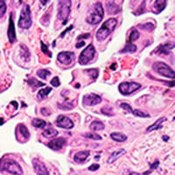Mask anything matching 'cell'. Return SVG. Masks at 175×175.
<instances>
[{
	"label": "cell",
	"instance_id": "6da1fadb",
	"mask_svg": "<svg viewBox=\"0 0 175 175\" xmlns=\"http://www.w3.org/2000/svg\"><path fill=\"white\" fill-rule=\"evenodd\" d=\"M104 11L102 3L96 2L89 10L87 18H86V21L87 23L92 25H97L104 19Z\"/></svg>",
	"mask_w": 175,
	"mask_h": 175
},
{
	"label": "cell",
	"instance_id": "7a4b0ae2",
	"mask_svg": "<svg viewBox=\"0 0 175 175\" xmlns=\"http://www.w3.org/2000/svg\"><path fill=\"white\" fill-rule=\"evenodd\" d=\"M117 25V20L114 18H110V19H109L106 21H104L102 25V26L96 32L95 37H96L97 40H99V41L105 40L109 37V35L115 30Z\"/></svg>",
	"mask_w": 175,
	"mask_h": 175
},
{
	"label": "cell",
	"instance_id": "3957f363",
	"mask_svg": "<svg viewBox=\"0 0 175 175\" xmlns=\"http://www.w3.org/2000/svg\"><path fill=\"white\" fill-rule=\"evenodd\" d=\"M32 16H31V9L28 4H25L20 12V17L19 19L18 25L22 29H29L32 26Z\"/></svg>",
	"mask_w": 175,
	"mask_h": 175
},
{
	"label": "cell",
	"instance_id": "277c9868",
	"mask_svg": "<svg viewBox=\"0 0 175 175\" xmlns=\"http://www.w3.org/2000/svg\"><path fill=\"white\" fill-rule=\"evenodd\" d=\"M152 69L166 78H170V79L174 78L175 73L174 69H172L167 64H165L164 62H161V61L155 62L152 65Z\"/></svg>",
	"mask_w": 175,
	"mask_h": 175
},
{
	"label": "cell",
	"instance_id": "5b68a950",
	"mask_svg": "<svg viewBox=\"0 0 175 175\" xmlns=\"http://www.w3.org/2000/svg\"><path fill=\"white\" fill-rule=\"evenodd\" d=\"M2 169L13 175H23L20 165L13 159H6L2 163Z\"/></svg>",
	"mask_w": 175,
	"mask_h": 175
},
{
	"label": "cell",
	"instance_id": "8992f818",
	"mask_svg": "<svg viewBox=\"0 0 175 175\" xmlns=\"http://www.w3.org/2000/svg\"><path fill=\"white\" fill-rule=\"evenodd\" d=\"M71 10V1L69 0H62L59 2L58 19L61 21H64L63 25L66 24V21L69 18Z\"/></svg>",
	"mask_w": 175,
	"mask_h": 175
},
{
	"label": "cell",
	"instance_id": "52a82bcc",
	"mask_svg": "<svg viewBox=\"0 0 175 175\" xmlns=\"http://www.w3.org/2000/svg\"><path fill=\"white\" fill-rule=\"evenodd\" d=\"M95 54V48L94 47L92 44L89 45L86 47L79 56V63L81 65H86L90 60H92Z\"/></svg>",
	"mask_w": 175,
	"mask_h": 175
},
{
	"label": "cell",
	"instance_id": "ba28073f",
	"mask_svg": "<svg viewBox=\"0 0 175 175\" xmlns=\"http://www.w3.org/2000/svg\"><path fill=\"white\" fill-rule=\"evenodd\" d=\"M141 88V84L138 82H122L118 86V89L120 93L124 95H128L133 92L139 90Z\"/></svg>",
	"mask_w": 175,
	"mask_h": 175
},
{
	"label": "cell",
	"instance_id": "9c48e42d",
	"mask_svg": "<svg viewBox=\"0 0 175 175\" xmlns=\"http://www.w3.org/2000/svg\"><path fill=\"white\" fill-rule=\"evenodd\" d=\"M102 103V98L96 94H88L82 98V104L85 106H95Z\"/></svg>",
	"mask_w": 175,
	"mask_h": 175
},
{
	"label": "cell",
	"instance_id": "30bf717a",
	"mask_svg": "<svg viewBox=\"0 0 175 175\" xmlns=\"http://www.w3.org/2000/svg\"><path fill=\"white\" fill-rule=\"evenodd\" d=\"M74 54L73 52H60L57 56V60L60 64L69 66L74 60Z\"/></svg>",
	"mask_w": 175,
	"mask_h": 175
},
{
	"label": "cell",
	"instance_id": "8fae6325",
	"mask_svg": "<svg viewBox=\"0 0 175 175\" xmlns=\"http://www.w3.org/2000/svg\"><path fill=\"white\" fill-rule=\"evenodd\" d=\"M56 124L59 127L62 129H66V130H70V129L74 128V122L70 119L69 117H66L64 115H60L57 117L56 120Z\"/></svg>",
	"mask_w": 175,
	"mask_h": 175
},
{
	"label": "cell",
	"instance_id": "7c38bea8",
	"mask_svg": "<svg viewBox=\"0 0 175 175\" xmlns=\"http://www.w3.org/2000/svg\"><path fill=\"white\" fill-rule=\"evenodd\" d=\"M33 166L34 169V172L38 175H49V172L47 170L46 165L39 160L38 159H33Z\"/></svg>",
	"mask_w": 175,
	"mask_h": 175
},
{
	"label": "cell",
	"instance_id": "4fadbf2b",
	"mask_svg": "<svg viewBox=\"0 0 175 175\" xmlns=\"http://www.w3.org/2000/svg\"><path fill=\"white\" fill-rule=\"evenodd\" d=\"M66 143H67V140L64 138H59V139L51 140L47 144V146L54 151H59L66 144Z\"/></svg>",
	"mask_w": 175,
	"mask_h": 175
},
{
	"label": "cell",
	"instance_id": "5bb4252c",
	"mask_svg": "<svg viewBox=\"0 0 175 175\" xmlns=\"http://www.w3.org/2000/svg\"><path fill=\"white\" fill-rule=\"evenodd\" d=\"M8 39L10 43L13 44L16 40H17V36H16V32H15V26H14V22H13V19H12V15L11 14L10 16V20H9V28H8Z\"/></svg>",
	"mask_w": 175,
	"mask_h": 175
},
{
	"label": "cell",
	"instance_id": "9a60e30c",
	"mask_svg": "<svg viewBox=\"0 0 175 175\" xmlns=\"http://www.w3.org/2000/svg\"><path fill=\"white\" fill-rule=\"evenodd\" d=\"M125 152H126V151H125L124 149H118L117 151L113 152L111 153V155L109 157V159H108V160H107V163L108 164L114 163L115 161H117L120 157H122L123 155H124Z\"/></svg>",
	"mask_w": 175,
	"mask_h": 175
},
{
	"label": "cell",
	"instance_id": "2e32d148",
	"mask_svg": "<svg viewBox=\"0 0 175 175\" xmlns=\"http://www.w3.org/2000/svg\"><path fill=\"white\" fill-rule=\"evenodd\" d=\"M166 5V1L165 0H156L152 5V12L159 14L163 11L165 8Z\"/></svg>",
	"mask_w": 175,
	"mask_h": 175
},
{
	"label": "cell",
	"instance_id": "e0dca14e",
	"mask_svg": "<svg viewBox=\"0 0 175 175\" xmlns=\"http://www.w3.org/2000/svg\"><path fill=\"white\" fill-rule=\"evenodd\" d=\"M106 4H107V12L109 15H115L121 12V8L113 1L107 2Z\"/></svg>",
	"mask_w": 175,
	"mask_h": 175
},
{
	"label": "cell",
	"instance_id": "ac0fdd59",
	"mask_svg": "<svg viewBox=\"0 0 175 175\" xmlns=\"http://www.w3.org/2000/svg\"><path fill=\"white\" fill-rule=\"evenodd\" d=\"M89 154H90V152H89V151H81V152H78L77 153L74 154V159L75 162L81 163V162L85 161V160L89 158Z\"/></svg>",
	"mask_w": 175,
	"mask_h": 175
},
{
	"label": "cell",
	"instance_id": "d6986e66",
	"mask_svg": "<svg viewBox=\"0 0 175 175\" xmlns=\"http://www.w3.org/2000/svg\"><path fill=\"white\" fill-rule=\"evenodd\" d=\"M174 47V44L171 43H166L165 45H161L157 48V52L159 54H169L170 51Z\"/></svg>",
	"mask_w": 175,
	"mask_h": 175
},
{
	"label": "cell",
	"instance_id": "ffe728a7",
	"mask_svg": "<svg viewBox=\"0 0 175 175\" xmlns=\"http://www.w3.org/2000/svg\"><path fill=\"white\" fill-rule=\"evenodd\" d=\"M58 130L54 129L53 127H48L42 133L43 137L47 138V139H52V138H54L58 135Z\"/></svg>",
	"mask_w": 175,
	"mask_h": 175
},
{
	"label": "cell",
	"instance_id": "44dd1931",
	"mask_svg": "<svg viewBox=\"0 0 175 175\" xmlns=\"http://www.w3.org/2000/svg\"><path fill=\"white\" fill-rule=\"evenodd\" d=\"M110 138L113 140H115L116 142H118V143H122V142H124L125 140H127V136L124 133H121V132L111 133Z\"/></svg>",
	"mask_w": 175,
	"mask_h": 175
},
{
	"label": "cell",
	"instance_id": "7402d4cb",
	"mask_svg": "<svg viewBox=\"0 0 175 175\" xmlns=\"http://www.w3.org/2000/svg\"><path fill=\"white\" fill-rule=\"evenodd\" d=\"M89 127H90V129H91L92 130H94V131L103 130L105 128L104 124L103 122L99 121V120H95V121H93V122L90 124Z\"/></svg>",
	"mask_w": 175,
	"mask_h": 175
},
{
	"label": "cell",
	"instance_id": "603a6c76",
	"mask_svg": "<svg viewBox=\"0 0 175 175\" xmlns=\"http://www.w3.org/2000/svg\"><path fill=\"white\" fill-rule=\"evenodd\" d=\"M165 117H161V118H159V119H158L153 124H152L150 127H148L147 128V131L148 132H150V131H153V130H159V129L162 128V126H161V124H162V123L165 121Z\"/></svg>",
	"mask_w": 175,
	"mask_h": 175
},
{
	"label": "cell",
	"instance_id": "cb8c5ba5",
	"mask_svg": "<svg viewBox=\"0 0 175 175\" xmlns=\"http://www.w3.org/2000/svg\"><path fill=\"white\" fill-rule=\"evenodd\" d=\"M137 49H138V47L136 45H134L133 43H127V45L125 46V47L123 48V50H121L119 53L120 54H124V53H130V54H132V53H135L136 51H137Z\"/></svg>",
	"mask_w": 175,
	"mask_h": 175
},
{
	"label": "cell",
	"instance_id": "d4e9b609",
	"mask_svg": "<svg viewBox=\"0 0 175 175\" xmlns=\"http://www.w3.org/2000/svg\"><path fill=\"white\" fill-rule=\"evenodd\" d=\"M32 124H33V126H34L35 128L42 129L44 128V127H46L47 123H46V121H44V120H42V119L34 118V119H33V121H32Z\"/></svg>",
	"mask_w": 175,
	"mask_h": 175
},
{
	"label": "cell",
	"instance_id": "484cf974",
	"mask_svg": "<svg viewBox=\"0 0 175 175\" xmlns=\"http://www.w3.org/2000/svg\"><path fill=\"white\" fill-rule=\"evenodd\" d=\"M19 130L21 133V135L23 136L25 139H28L30 138V132L28 130V129L26 126H25L24 124H19Z\"/></svg>",
	"mask_w": 175,
	"mask_h": 175
},
{
	"label": "cell",
	"instance_id": "4316f807",
	"mask_svg": "<svg viewBox=\"0 0 175 175\" xmlns=\"http://www.w3.org/2000/svg\"><path fill=\"white\" fill-rule=\"evenodd\" d=\"M51 91H52V88H49V87H47L46 89H40L38 93V97L39 99H44L51 93Z\"/></svg>",
	"mask_w": 175,
	"mask_h": 175
},
{
	"label": "cell",
	"instance_id": "83f0119b",
	"mask_svg": "<svg viewBox=\"0 0 175 175\" xmlns=\"http://www.w3.org/2000/svg\"><path fill=\"white\" fill-rule=\"evenodd\" d=\"M27 82H28V84H29L30 86H32V87H34V88H39V87H44V86H45V83H43V82H39L38 80H36L34 77L30 78V79L27 81Z\"/></svg>",
	"mask_w": 175,
	"mask_h": 175
},
{
	"label": "cell",
	"instance_id": "f1b7e54d",
	"mask_svg": "<svg viewBox=\"0 0 175 175\" xmlns=\"http://www.w3.org/2000/svg\"><path fill=\"white\" fill-rule=\"evenodd\" d=\"M138 27H139L140 29H142V30L151 32V31H152V30L155 28V25H154L152 23H151V22H149V23L140 24V25H138Z\"/></svg>",
	"mask_w": 175,
	"mask_h": 175
},
{
	"label": "cell",
	"instance_id": "f546056e",
	"mask_svg": "<svg viewBox=\"0 0 175 175\" xmlns=\"http://www.w3.org/2000/svg\"><path fill=\"white\" fill-rule=\"evenodd\" d=\"M37 74H38V76H39L40 79L46 80L47 78V76L51 74V72H50L49 70L47 69H39L37 71Z\"/></svg>",
	"mask_w": 175,
	"mask_h": 175
},
{
	"label": "cell",
	"instance_id": "4dcf8cb0",
	"mask_svg": "<svg viewBox=\"0 0 175 175\" xmlns=\"http://www.w3.org/2000/svg\"><path fill=\"white\" fill-rule=\"evenodd\" d=\"M139 31H137L136 29L132 30L130 34V38H129V43H132V41H135L137 39H139Z\"/></svg>",
	"mask_w": 175,
	"mask_h": 175
},
{
	"label": "cell",
	"instance_id": "1f68e13d",
	"mask_svg": "<svg viewBox=\"0 0 175 175\" xmlns=\"http://www.w3.org/2000/svg\"><path fill=\"white\" fill-rule=\"evenodd\" d=\"M83 137L87 138V139H90L93 140H102L103 138L98 135L97 133H84L83 134Z\"/></svg>",
	"mask_w": 175,
	"mask_h": 175
},
{
	"label": "cell",
	"instance_id": "d6a6232c",
	"mask_svg": "<svg viewBox=\"0 0 175 175\" xmlns=\"http://www.w3.org/2000/svg\"><path fill=\"white\" fill-rule=\"evenodd\" d=\"M58 108L63 110H70L74 108V104L72 103H63V104H59Z\"/></svg>",
	"mask_w": 175,
	"mask_h": 175
},
{
	"label": "cell",
	"instance_id": "836d02e7",
	"mask_svg": "<svg viewBox=\"0 0 175 175\" xmlns=\"http://www.w3.org/2000/svg\"><path fill=\"white\" fill-rule=\"evenodd\" d=\"M132 115H134L135 117H150L151 116L149 115V114H147V113H145V112H144V111H142V110H140V109H133V111H132V113H131Z\"/></svg>",
	"mask_w": 175,
	"mask_h": 175
},
{
	"label": "cell",
	"instance_id": "e575fe53",
	"mask_svg": "<svg viewBox=\"0 0 175 175\" xmlns=\"http://www.w3.org/2000/svg\"><path fill=\"white\" fill-rule=\"evenodd\" d=\"M85 72L93 79V80H95L96 78H97V76H98V69H86L85 70Z\"/></svg>",
	"mask_w": 175,
	"mask_h": 175
},
{
	"label": "cell",
	"instance_id": "d590c367",
	"mask_svg": "<svg viewBox=\"0 0 175 175\" xmlns=\"http://www.w3.org/2000/svg\"><path fill=\"white\" fill-rule=\"evenodd\" d=\"M6 10H7V7H6L5 2L3 0H0V18H2L5 14Z\"/></svg>",
	"mask_w": 175,
	"mask_h": 175
},
{
	"label": "cell",
	"instance_id": "8d00e7d4",
	"mask_svg": "<svg viewBox=\"0 0 175 175\" xmlns=\"http://www.w3.org/2000/svg\"><path fill=\"white\" fill-rule=\"evenodd\" d=\"M102 113L106 115V116H109V117H112V116L115 115L112 111V109L110 107H108V106L102 109Z\"/></svg>",
	"mask_w": 175,
	"mask_h": 175
},
{
	"label": "cell",
	"instance_id": "74e56055",
	"mask_svg": "<svg viewBox=\"0 0 175 175\" xmlns=\"http://www.w3.org/2000/svg\"><path fill=\"white\" fill-rule=\"evenodd\" d=\"M120 107H121L122 109H125V110L129 111L130 113H132V111H133L132 108H131L128 104H126V103H123V104H121Z\"/></svg>",
	"mask_w": 175,
	"mask_h": 175
},
{
	"label": "cell",
	"instance_id": "f35d334b",
	"mask_svg": "<svg viewBox=\"0 0 175 175\" xmlns=\"http://www.w3.org/2000/svg\"><path fill=\"white\" fill-rule=\"evenodd\" d=\"M41 50H42V52H43L44 54H47L49 57H52V54H51V53L48 51V48H47V46H45V44H44L43 42H41Z\"/></svg>",
	"mask_w": 175,
	"mask_h": 175
},
{
	"label": "cell",
	"instance_id": "ab89813d",
	"mask_svg": "<svg viewBox=\"0 0 175 175\" xmlns=\"http://www.w3.org/2000/svg\"><path fill=\"white\" fill-rule=\"evenodd\" d=\"M51 84H52L54 87H59V86H60V82L58 76H55V77H54V78L51 80Z\"/></svg>",
	"mask_w": 175,
	"mask_h": 175
},
{
	"label": "cell",
	"instance_id": "60d3db41",
	"mask_svg": "<svg viewBox=\"0 0 175 175\" xmlns=\"http://www.w3.org/2000/svg\"><path fill=\"white\" fill-rule=\"evenodd\" d=\"M99 168H100V165L98 164H93L92 165H90L89 167V171H97Z\"/></svg>",
	"mask_w": 175,
	"mask_h": 175
},
{
	"label": "cell",
	"instance_id": "b9f144b4",
	"mask_svg": "<svg viewBox=\"0 0 175 175\" xmlns=\"http://www.w3.org/2000/svg\"><path fill=\"white\" fill-rule=\"evenodd\" d=\"M144 5H145V2L144 1V2H142V4H141V5L139 6V12H137V14L136 15H140L142 12L144 11Z\"/></svg>",
	"mask_w": 175,
	"mask_h": 175
},
{
	"label": "cell",
	"instance_id": "7bdbcfd3",
	"mask_svg": "<svg viewBox=\"0 0 175 175\" xmlns=\"http://www.w3.org/2000/svg\"><path fill=\"white\" fill-rule=\"evenodd\" d=\"M40 112H41V114L43 115V116H49L51 113H50V111L46 109V108H42L41 109H40Z\"/></svg>",
	"mask_w": 175,
	"mask_h": 175
},
{
	"label": "cell",
	"instance_id": "ee69618b",
	"mask_svg": "<svg viewBox=\"0 0 175 175\" xmlns=\"http://www.w3.org/2000/svg\"><path fill=\"white\" fill-rule=\"evenodd\" d=\"M159 162L158 160H156L153 164H151V168H152V169H156V168L159 166Z\"/></svg>",
	"mask_w": 175,
	"mask_h": 175
},
{
	"label": "cell",
	"instance_id": "f6af8a7d",
	"mask_svg": "<svg viewBox=\"0 0 175 175\" xmlns=\"http://www.w3.org/2000/svg\"><path fill=\"white\" fill-rule=\"evenodd\" d=\"M89 36H90V34H86L79 36L77 39H88V38H89Z\"/></svg>",
	"mask_w": 175,
	"mask_h": 175
},
{
	"label": "cell",
	"instance_id": "bcb514c9",
	"mask_svg": "<svg viewBox=\"0 0 175 175\" xmlns=\"http://www.w3.org/2000/svg\"><path fill=\"white\" fill-rule=\"evenodd\" d=\"M72 28H73V25H70V26L69 27V28H68V29H66V30H65V31H64V32H63V33H62L61 34H60V36H61V37H64V35H65V34H66V33H68L69 31H70V30H71Z\"/></svg>",
	"mask_w": 175,
	"mask_h": 175
},
{
	"label": "cell",
	"instance_id": "7dc6e473",
	"mask_svg": "<svg viewBox=\"0 0 175 175\" xmlns=\"http://www.w3.org/2000/svg\"><path fill=\"white\" fill-rule=\"evenodd\" d=\"M84 45H85V42H83V41H81V42H79V43H77V44L75 45V47H76V48H79V47H83Z\"/></svg>",
	"mask_w": 175,
	"mask_h": 175
},
{
	"label": "cell",
	"instance_id": "c3c4849f",
	"mask_svg": "<svg viewBox=\"0 0 175 175\" xmlns=\"http://www.w3.org/2000/svg\"><path fill=\"white\" fill-rule=\"evenodd\" d=\"M163 139L165 141H167V139H169V137H167V136H163Z\"/></svg>",
	"mask_w": 175,
	"mask_h": 175
}]
</instances>
